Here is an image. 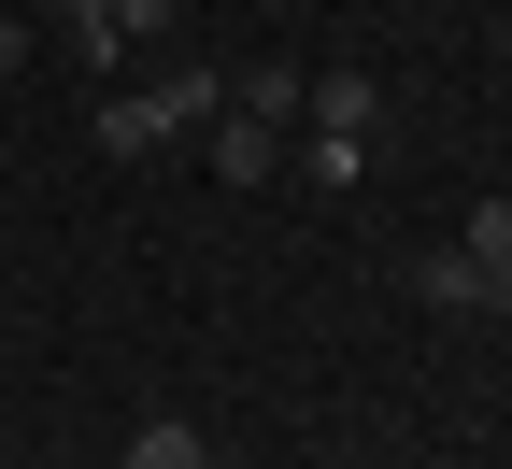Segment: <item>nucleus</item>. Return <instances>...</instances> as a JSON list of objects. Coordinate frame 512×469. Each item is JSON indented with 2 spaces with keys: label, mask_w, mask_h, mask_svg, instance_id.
<instances>
[{
  "label": "nucleus",
  "mask_w": 512,
  "mask_h": 469,
  "mask_svg": "<svg viewBox=\"0 0 512 469\" xmlns=\"http://www.w3.org/2000/svg\"><path fill=\"white\" fill-rule=\"evenodd\" d=\"M114 469H214V455H200V427H185V413H143Z\"/></svg>",
  "instance_id": "obj_6"
},
{
  "label": "nucleus",
  "mask_w": 512,
  "mask_h": 469,
  "mask_svg": "<svg viewBox=\"0 0 512 469\" xmlns=\"http://www.w3.org/2000/svg\"><path fill=\"white\" fill-rule=\"evenodd\" d=\"M456 256H470V271H484V285H512V185H498V199H484V214L456 228Z\"/></svg>",
  "instance_id": "obj_7"
},
{
  "label": "nucleus",
  "mask_w": 512,
  "mask_h": 469,
  "mask_svg": "<svg viewBox=\"0 0 512 469\" xmlns=\"http://www.w3.org/2000/svg\"><path fill=\"white\" fill-rule=\"evenodd\" d=\"M228 114V72H157V86H114L100 100V157H157L185 143V128H214Z\"/></svg>",
  "instance_id": "obj_1"
},
{
  "label": "nucleus",
  "mask_w": 512,
  "mask_h": 469,
  "mask_svg": "<svg viewBox=\"0 0 512 469\" xmlns=\"http://www.w3.org/2000/svg\"><path fill=\"white\" fill-rule=\"evenodd\" d=\"M43 29H57V43H72V57H86V72H114V43H128V29H114V0H43Z\"/></svg>",
  "instance_id": "obj_5"
},
{
  "label": "nucleus",
  "mask_w": 512,
  "mask_h": 469,
  "mask_svg": "<svg viewBox=\"0 0 512 469\" xmlns=\"http://www.w3.org/2000/svg\"><path fill=\"white\" fill-rule=\"evenodd\" d=\"M299 114H313V143H370V128H384V86L370 72H313Z\"/></svg>",
  "instance_id": "obj_2"
},
{
  "label": "nucleus",
  "mask_w": 512,
  "mask_h": 469,
  "mask_svg": "<svg viewBox=\"0 0 512 469\" xmlns=\"http://www.w3.org/2000/svg\"><path fill=\"white\" fill-rule=\"evenodd\" d=\"M413 299H427V313H512V285H484L456 242H427V256H413Z\"/></svg>",
  "instance_id": "obj_4"
},
{
  "label": "nucleus",
  "mask_w": 512,
  "mask_h": 469,
  "mask_svg": "<svg viewBox=\"0 0 512 469\" xmlns=\"http://www.w3.org/2000/svg\"><path fill=\"white\" fill-rule=\"evenodd\" d=\"M214 171H228V185H271V171H285V114H242V100H228V114H214Z\"/></svg>",
  "instance_id": "obj_3"
},
{
  "label": "nucleus",
  "mask_w": 512,
  "mask_h": 469,
  "mask_svg": "<svg viewBox=\"0 0 512 469\" xmlns=\"http://www.w3.org/2000/svg\"><path fill=\"white\" fill-rule=\"evenodd\" d=\"M15 72H29V29H15V15H0V86H15Z\"/></svg>",
  "instance_id": "obj_8"
}]
</instances>
